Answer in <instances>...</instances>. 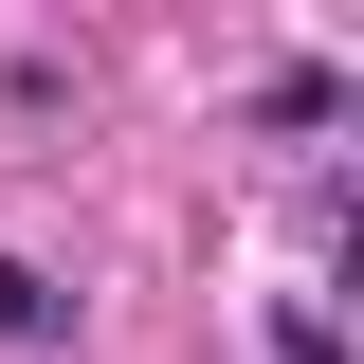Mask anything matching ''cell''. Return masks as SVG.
<instances>
[{"instance_id":"obj_1","label":"cell","mask_w":364,"mask_h":364,"mask_svg":"<svg viewBox=\"0 0 364 364\" xmlns=\"http://www.w3.org/2000/svg\"><path fill=\"white\" fill-rule=\"evenodd\" d=\"M0 346H73V291H55L37 255H0Z\"/></svg>"},{"instance_id":"obj_3","label":"cell","mask_w":364,"mask_h":364,"mask_svg":"<svg viewBox=\"0 0 364 364\" xmlns=\"http://www.w3.org/2000/svg\"><path fill=\"white\" fill-rule=\"evenodd\" d=\"M273 364H346V328L328 310H273Z\"/></svg>"},{"instance_id":"obj_2","label":"cell","mask_w":364,"mask_h":364,"mask_svg":"<svg viewBox=\"0 0 364 364\" xmlns=\"http://www.w3.org/2000/svg\"><path fill=\"white\" fill-rule=\"evenodd\" d=\"M255 128H346V73H328V55H291V73L255 91Z\"/></svg>"}]
</instances>
